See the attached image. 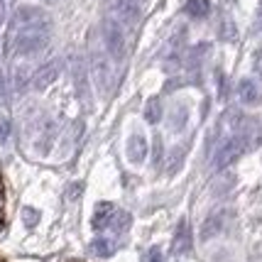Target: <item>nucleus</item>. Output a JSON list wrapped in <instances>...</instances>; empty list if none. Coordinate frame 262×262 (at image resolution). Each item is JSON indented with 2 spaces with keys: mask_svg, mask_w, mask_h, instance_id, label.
I'll return each mask as SVG.
<instances>
[{
  "mask_svg": "<svg viewBox=\"0 0 262 262\" xmlns=\"http://www.w3.org/2000/svg\"><path fill=\"white\" fill-rule=\"evenodd\" d=\"M49 32H52V23H49V20L15 27V39H12V47H15V52H17L20 57H32V54H39V52L47 49V45H49Z\"/></svg>",
  "mask_w": 262,
  "mask_h": 262,
  "instance_id": "nucleus-1",
  "label": "nucleus"
},
{
  "mask_svg": "<svg viewBox=\"0 0 262 262\" xmlns=\"http://www.w3.org/2000/svg\"><path fill=\"white\" fill-rule=\"evenodd\" d=\"M245 147H248L245 133H243V135H233V137H228V140H223V142L218 145L216 155H213V169L221 171V169H226V167H230V164H233V162L245 152Z\"/></svg>",
  "mask_w": 262,
  "mask_h": 262,
  "instance_id": "nucleus-2",
  "label": "nucleus"
},
{
  "mask_svg": "<svg viewBox=\"0 0 262 262\" xmlns=\"http://www.w3.org/2000/svg\"><path fill=\"white\" fill-rule=\"evenodd\" d=\"M103 42H105L108 54H111L115 61H123V59H125V52H127L125 34H123L120 23H118V20H113V17L103 20Z\"/></svg>",
  "mask_w": 262,
  "mask_h": 262,
  "instance_id": "nucleus-3",
  "label": "nucleus"
},
{
  "mask_svg": "<svg viewBox=\"0 0 262 262\" xmlns=\"http://www.w3.org/2000/svg\"><path fill=\"white\" fill-rule=\"evenodd\" d=\"M59 74H61V59H52V61H47L45 67H39L37 71H34L32 89L34 91H47V89L59 79Z\"/></svg>",
  "mask_w": 262,
  "mask_h": 262,
  "instance_id": "nucleus-4",
  "label": "nucleus"
},
{
  "mask_svg": "<svg viewBox=\"0 0 262 262\" xmlns=\"http://www.w3.org/2000/svg\"><path fill=\"white\" fill-rule=\"evenodd\" d=\"M91 71H93V81H96L98 91L101 93L111 91V86H113V79H111V67H108V61H105L101 54H93Z\"/></svg>",
  "mask_w": 262,
  "mask_h": 262,
  "instance_id": "nucleus-5",
  "label": "nucleus"
},
{
  "mask_svg": "<svg viewBox=\"0 0 262 262\" xmlns=\"http://www.w3.org/2000/svg\"><path fill=\"white\" fill-rule=\"evenodd\" d=\"M113 12L125 25H137L140 20V0H113Z\"/></svg>",
  "mask_w": 262,
  "mask_h": 262,
  "instance_id": "nucleus-6",
  "label": "nucleus"
},
{
  "mask_svg": "<svg viewBox=\"0 0 262 262\" xmlns=\"http://www.w3.org/2000/svg\"><path fill=\"white\" fill-rule=\"evenodd\" d=\"M115 211H118V208H115V204H111V201H98V204H96V208H93V216H91L93 230L111 228V221H113Z\"/></svg>",
  "mask_w": 262,
  "mask_h": 262,
  "instance_id": "nucleus-7",
  "label": "nucleus"
},
{
  "mask_svg": "<svg viewBox=\"0 0 262 262\" xmlns=\"http://www.w3.org/2000/svg\"><path fill=\"white\" fill-rule=\"evenodd\" d=\"M226 221H228V211L211 213L204 221V226H201V240H211V238H216V235H221L226 230Z\"/></svg>",
  "mask_w": 262,
  "mask_h": 262,
  "instance_id": "nucleus-8",
  "label": "nucleus"
},
{
  "mask_svg": "<svg viewBox=\"0 0 262 262\" xmlns=\"http://www.w3.org/2000/svg\"><path fill=\"white\" fill-rule=\"evenodd\" d=\"M147 140L142 135H130L127 140V160L133 162V164H142V162L147 160Z\"/></svg>",
  "mask_w": 262,
  "mask_h": 262,
  "instance_id": "nucleus-9",
  "label": "nucleus"
},
{
  "mask_svg": "<svg viewBox=\"0 0 262 262\" xmlns=\"http://www.w3.org/2000/svg\"><path fill=\"white\" fill-rule=\"evenodd\" d=\"M171 248H174L177 255H189V252H191V230H189V223H186V221H179Z\"/></svg>",
  "mask_w": 262,
  "mask_h": 262,
  "instance_id": "nucleus-10",
  "label": "nucleus"
},
{
  "mask_svg": "<svg viewBox=\"0 0 262 262\" xmlns=\"http://www.w3.org/2000/svg\"><path fill=\"white\" fill-rule=\"evenodd\" d=\"M233 186H235V174H230V171H221L213 184H211V191L213 196H226L233 191Z\"/></svg>",
  "mask_w": 262,
  "mask_h": 262,
  "instance_id": "nucleus-11",
  "label": "nucleus"
},
{
  "mask_svg": "<svg viewBox=\"0 0 262 262\" xmlns=\"http://www.w3.org/2000/svg\"><path fill=\"white\" fill-rule=\"evenodd\" d=\"M238 98H240V103H245V105H252V103L260 101V91H257L255 81H250V79L240 81L238 83Z\"/></svg>",
  "mask_w": 262,
  "mask_h": 262,
  "instance_id": "nucleus-12",
  "label": "nucleus"
},
{
  "mask_svg": "<svg viewBox=\"0 0 262 262\" xmlns=\"http://www.w3.org/2000/svg\"><path fill=\"white\" fill-rule=\"evenodd\" d=\"M115 250H118V243L111 238H96L91 243V252L96 257H103V260H105V257H113Z\"/></svg>",
  "mask_w": 262,
  "mask_h": 262,
  "instance_id": "nucleus-13",
  "label": "nucleus"
},
{
  "mask_svg": "<svg viewBox=\"0 0 262 262\" xmlns=\"http://www.w3.org/2000/svg\"><path fill=\"white\" fill-rule=\"evenodd\" d=\"M184 10H186V15L201 20V17H206V15L211 12V0H186Z\"/></svg>",
  "mask_w": 262,
  "mask_h": 262,
  "instance_id": "nucleus-14",
  "label": "nucleus"
},
{
  "mask_svg": "<svg viewBox=\"0 0 262 262\" xmlns=\"http://www.w3.org/2000/svg\"><path fill=\"white\" fill-rule=\"evenodd\" d=\"M130 226H133V216L127 213V211H115L113 221H111V230H115L118 235H123V233H127L130 230Z\"/></svg>",
  "mask_w": 262,
  "mask_h": 262,
  "instance_id": "nucleus-15",
  "label": "nucleus"
},
{
  "mask_svg": "<svg viewBox=\"0 0 262 262\" xmlns=\"http://www.w3.org/2000/svg\"><path fill=\"white\" fill-rule=\"evenodd\" d=\"M182 164H184V149L174 147L167 155V160H164V169H167V174H177V171L182 169Z\"/></svg>",
  "mask_w": 262,
  "mask_h": 262,
  "instance_id": "nucleus-16",
  "label": "nucleus"
},
{
  "mask_svg": "<svg viewBox=\"0 0 262 262\" xmlns=\"http://www.w3.org/2000/svg\"><path fill=\"white\" fill-rule=\"evenodd\" d=\"M145 120L152 123V125L162 120V101L157 98V96H155V98H149L147 105H145Z\"/></svg>",
  "mask_w": 262,
  "mask_h": 262,
  "instance_id": "nucleus-17",
  "label": "nucleus"
},
{
  "mask_svg": "<svg viewBox=\"0 0 262 262\" xmlns=\"http://www.w3.org/2000/svg\"><path fill=\"white\" fill-rule=\"evenodd\" d=\"M186 118H189V115H186V108H184V105H177V108H174V115L169 118V127L171 130L184 127L186 125Z\"/></svg>",
  "mask_w": 262,
  "mask_h": 262,
  "instance_id": "nucleus-18",
  "label": "nucleus"
},
{
  "mask_svg": "<svg viewBox=\"0 0 262 262\" xmlns=\"http://www.w3.org/2000/svg\"><path fill=\"white\" fill-rule=\"evenodd\" d=\"M23 223L27 226V228H34V226L39 223V211L32 208V206H25L23 208Z\"/></svg>",
  "mask_w": 262,
  "mask_h": 262,
  "instance_id": "nucleus-19",
  "label": "nucleus"
},
{
  "mask_svg": "<svg viewBox=\"0 0 262 262\" xmlns=\"http://www.w3.org/2000/svg\"><path fill=\"white\" fill-rule=\"evenodd\" d=\"M142 262H164V252H162V248H149L145 255H142Z\"/></svg>",
  "mask_w": 262,
  "mask_h": 262,
  "instance_id": "nucleus-20",
  "label": "nucleus"
},
{
  "mask_svg": "<svg viewBox=\"0 0 262 262\" xmlns=\"http://www.w3.org/2000/svg\"><path fill=\"white\" fill-rule=\"evenodd\" d=\"M252 69H255V74L262 76V49H257V52L252 54Z\"/></svg>",
  "mask_w": 262,
  "mask_h": 262,
  "instance_id": "nucleus-21",
  "label": "nucleus"
},
{
  "mask_svg": "<svg viewBox=\"0 0 262 262\" xmlns=\"http://www.w3.org/2000/svg\"><path fill=\"white\" fill-rule=\"evenodd\" d=\"M3 211H5V186L0 179V228H3Z\"/></svg>",
  "mask_w": 262,
  "mask_h": 262,
  "instance_id": "nucleus-22",
  "label": "nucleus"
},
{
  "mask_svg": "<svg viewBox=\"0 0 262 262\" xmlns=\"http://www.w3.org/2000/svg\"><path fill=\"white\" fill-rule=\"evenodd\" d=\"M8 133H10L8 120H5V118H0V142H3V140H8Z\"/></svg>",
  "mask_w": 262,
  "mask_h": 262,
  "instance_id": "nucleus-23",
  "label": "nucleus"
},
{
  "mask_svg": "<svg viewBox=\"0 0 262 262\" xmlns=\"http://www.w3.org/2000/svg\"><path fill=\"white\" fill-rule=\"evenodd\" d=\"M81 189H83V184H81V182L71 184V186H69V199H76V196L81 194Z\"/></svg>",
  "mask_w": 262,
  "mask_h": 262,
  "instance_id": "nucleus-24",
  "label": "nucleus"
},
{
  "mask_svg": "<svg viewBox=\"0 0 262 262\" xmlns=\"http://www.w3.org/2000/svg\"><path fill=\"white\" fill-rule=\"evenodd\" d=\"M5 17H8V3H5V0H0V25L5 23Z\"/></svg>",
  "mask_w": 262,
  "mask_h": 262,
  "instance_id": "nucleus-25",
  "label": "nucleus"
},
{
  "mask_svg": "<svg viewBox=\"0 0 262 262\" xmlns=\"http://www.w3.org/2000/svg\"><path fill=\"white\" fill-rule=\"evenodd\" d=\"M0 96H3V81H0Z\"/></svg>",
  "mask_w": 262,
  "mask_h": 262,
  "instance_id": "nucleus-26",
  "label": "nucleus"
}]
</instances>
